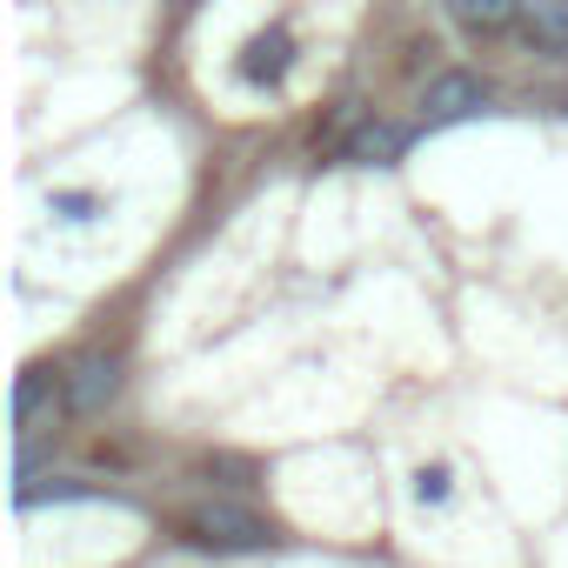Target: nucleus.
Returning <instances> with one entry per match:
<instances>
[{
    "label": "nucleus",
    "instance_id": "obj_1",
    "mask_svg": "<svg viewBox=\"0 0 568 568\" xmlns=\"http://www.w3.org/2000/svg\"><path fill=\"white\" fill-rule=\"evenodd\" d=\"M61 415H74V402H68V382H54L48 368H28L21 375V388H14V422H21V455L41 442V435H54L61 428Z\"/></svg>",
    "mask_w": 568,
    "mask_h": 568
},
{
    "label": "nucleus",
    "instance_id": "obj_4",
    "mask_svg": "<svg viewBox=\"0 0 568 568\" xmlns=\"http://www.w3.org/2000/svg\"><path fill=\"white\" fill-rule=\"evenodd\" d=\"M68 402H74V415H101L108 402H114V388H121V368L108 362V355H81L68 375Z\"/></svg>",
    "mask_w": 568,
    "mask_h": 568
},
{
    "label": "nucleus",
    "instance_id": "obj_3",
    "mask_svg": "<svg viewBox=\"0 0 568 568\" xmlns=\"http://www.w3.org/2000/svg\"><path fill=\"white\" fill-rule=\"evenodd\" d=\"M422 108H428V121H468V114L488 108V81H475V74H435L428 94H422Z\"/></svg>",
    "mask_w": 568,
    "mask_h": 568
},
{
    "label": "nucleus",
    "instance_id": "obj_5",
    "mask_svg": "<svg viewBox=\"0 0 568 568\" xmlns=\"http://www.w3.org/2000/svg\"><path fill=\"white\" fill-rule=\"evenodd\" d=\"M288 61H295V41L288 34H281V28H267V34H254L247 48H241V81H281V74H288Z\"/></svg>",
    "mask_w": 568,
    "mask_h": 568
},
{
    "label": "nucleus",
    "instance_id": "obj_2",
    "mask_svg": "<svg viewBox=\"0 0 568 568\" xmlns=\"http://www.w3.org/2000/svg\"><path fill=\"white\" fill-rule=\"evenodd\" d=\"M187 535H194L201 548H267V541H274V528H267L254 508H241V501H201V508L187 515Z\"/></svg>",
    "mask_w": 568,
    "mask_h": 568
},
{
    "label": "nucleus",
    "instance_id": "obj_8",
    "mask_svg": "<svg viewBox=\"0 0 568 568\" xmlns=\"http://www.w3.org/2000/svg\"><path fill=\"white\" fill-rule=\"evenodd\" d=\"M402 148H408V128H395V121H362V128L348 134L342 161H355V168H375V161H395Z\"/></svg>",
    "mask_w": 568,
    "mask_h": 568
},
{
    "label": "nucleus",
    "instance_id": "obj_7",
    "mask_svg": "<svg viewBox=\"0 0 568 568\" xmlns=\"http://www.w3.org/2000/svg\"><path fill=\"white\" fill-rule=\"evenodd\" d=\"M442 8H448V21L468 28V34H501V28L521 21L528 0H442Z\"/></svg>",
    "mask_w": 568,
    "mask_h": 568
},
{
    "label": "nucleus",
    "instance_id": "obj_6",
    "mask_svg": "<svg viewBox=\"0 0 568 568\" xmlns=\"http://www.w3.org/2000/svg\"><path fill=\"white\" fill-rule=\"evenodd\" d=\"M521 34H528L535 54H568V0H528Z\"/></svg>",
    "mask_w": 568,
    "mask_h": 568
}]
</instances>
